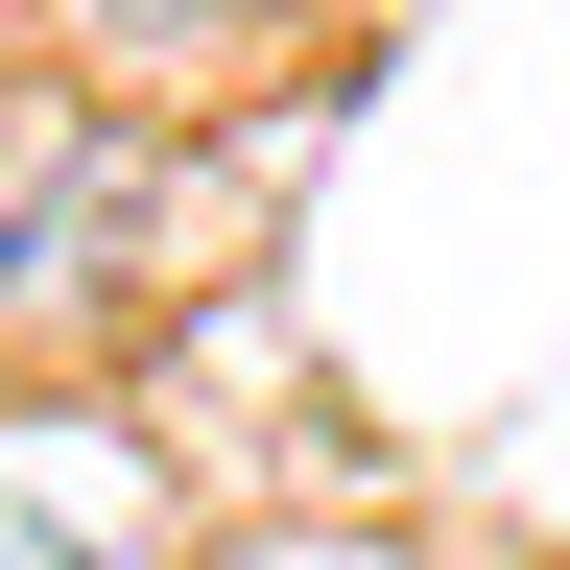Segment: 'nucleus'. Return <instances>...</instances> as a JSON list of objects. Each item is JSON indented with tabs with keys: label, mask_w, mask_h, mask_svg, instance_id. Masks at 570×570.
<instances>
[{
	"label": "nucleus",
	"mask_w": 570,
	"mask_h": 570,
	"mask_svg": "<svg viewBox=\"0 0 570 570\" xmlns=\"http://www.w3.org/2000/svg\"><path fill=\"white\" fill-rule=\"evenodd\" d=\"M0 570H119V523H96V499H71V452H48L24 499H0Z\"/></svg>",
	"instance_id": "nucleus-1"
}]
</instances>
